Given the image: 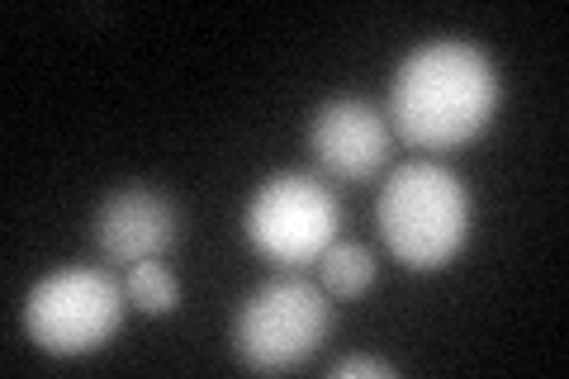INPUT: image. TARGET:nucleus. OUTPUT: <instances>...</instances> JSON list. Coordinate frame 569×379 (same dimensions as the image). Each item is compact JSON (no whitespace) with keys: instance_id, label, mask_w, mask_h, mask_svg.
<instances>
[{"instance_id":"1","label":"nucleus","mask_w":569,"mask_h":379,"mask_svg":"<svg viewBox=\"0 0 569 379\" xmlns=\"http://www.w3.org/2000/svg\"><path fill=\"white\" fill-rule=\"evenodd\" d=\"M498 71L470 39H427L403 52L389 81V129L427 152H451L489 129Z\"/></svg>"},{"instance_id":"2","label":"nucleus","mask_w":569,"mask_h":379,"mask_svg":"<svg viewBox=\"0 0 569 379\" xmlns=\"http://www.w3.org/2000/svg\"><path fill=\"white\" fill-rule=\"evenodd\" d=\"M376 223L399 266L432 276V270L451 266L456 251L470 242V190L437 161H403L385 180Z\"/></svg>"},{"instance_id":"3","label":"nucleus","mask_w":569,"mask_h":379,"mask_svg":"<svg viewBox=\"0 0 569 379\" xmlns=\"http://www.w3.org/2000/svg\"><path fill=\"white\" fill-rule=\"evenodd\" d=\"M332 332V303L323 285L276 276L257 285L233 313V351L247 370L276 375L295 370L323 347Z\"/></svg>"},{"instance_id":"4","label":"nucleus","mask_w":569,"mask_h":379,"mask_svg":"<svg viewBox=\"0 0 569 379\" xmlns=\"http://www.w3.org/2000/svg\"><path fill=\"white\" fill-rule=\"evenodd\" d=\"M129 290L100 266H62L43 276L24 299V332L48 356H86L100 351L119 332Z\"/></svg>"},{"instance_id":"5","label":"nucleus","mask_w":569,"mask_h":379,"mask_svg":"<svg viewBox=\"0 0 569 379\" xmlns=\"http://www.w3.org/2000/svg\"><path fill=\"white\" fill-rule=\"evenodd\" d=\"M337 228H342L337 195L305 171L266 176L242 209L247 242L276 266H313L337 242Z\"/></svg>"},{"instance_id":"6","label":"nucleus","mask_w":569,"mask_h":379,"mask_svg":"<svg viewBox=\"0 0 569 379\" xmlns=\"http://www.w3.org/2000/svg\"><path fill=\"white\" fill-rule=\"evenodd\" d=\"M91 232L104 261L114 266L157 261L181 238V209L157 186H119L96 205Z\"/></svg>"},{"instance_id":"7","label":"nucleus","mask_w":569,"mask_h":379,"mask_svg":"<svg viewBox=\"0 0 569 379\" xmlns=\"http://www.w3.org/2000/svg\"><path fill=\"white\" fill-rule=\"evenodd\" d=\"M389 148H395V129L389 114H380L370 100L361 96H337L323 100L309 119V152L313 161L337 180H366L376 176Z\"/></svg>"},{"instance_id":"8","label":"nucleus","mask_w":569,"mask_h":379,"mask_svg":"<svg viewBox=\"0 0 569 379\" xmlns=\"http://www.w3.org/2000/svg\"><path fill=\"white\" fill-rule=\"evenodd\" d=\"M318 270H323V290L337 299H356L376 285V257L361 242H332L318 257Z\"/></svg>"},{"instance_id":"9","label":"nucleus","mask_w":569,"mask_h":379,"mask_svg":"<svg viewBox=\"0 0 569 379\" xmlns=\"http://www.w3.org/2000/svg\"><path fill=\"white\" fill-rule=\"evenodd\" d=\"M129 303L138 313H148V318H162V313H176V303H181V285H176L171 276V266H162V257L157 261H138L129 266Z\"/></svg>"},{"instance_id":"10","label":"nucleus","mask_w":569,"mask_h":379,"mask_svg":"<svg viewBox=\"0 0 569 379\" xmlns=\"http://www.w3.org/2000/svg\"><path fill=\"white\" fill-rule=\"evenodd\" d=\"M328 375L332 379H361V375H370V379H395L399 370L389 366V360H376V356H347V360H337Z\"/></svg>"}]
</instances>
